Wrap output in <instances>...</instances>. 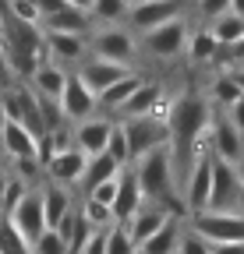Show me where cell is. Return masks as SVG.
Returning a JSON list of instances; mask_svg holds the SVG:
<instances>
[{
  "instance_id": "7a4b0ae2",
  "label": "cell",
  "mask_w": 244,
  "mask_h": 254,
  "mask_svg": "<svg viewBox=\"0 0 244 254\" xmlns=\"http://www.w3.org/2000/svg\"><path fill=\"white\" fill-rule=\"evenodd\" d=\"M131 170H135V180H138V190H142V201L160 205L170 215H184V201H180V187H177V177H173V163H170L166 145L135 159Z\"/></svg>"
},
{
  "instance_id": "f6af8a7d",
  "label": "cell",
  "mask_w": 244,
  "mask_h": 254,
  "mask_svg": "<svg viewBox=\"0 0 244 254\" xmlns=\"http://www.w3.org/2000/svg\"><path fill=\"white\" fill-rule=\"evenodd\" d=\"M230 74H234V81H237V88H241V95H244V64H241V67H234Z\"/></svg>"
},
{
  "instance_id": "f907efd6",
  "label": "cell",
  "mask_w": 244,
  "mask_h": 254,
  "mask_svg": "<svg viewBox=\"0 0 244 254\" xmlns=\"http://www.w3.org/2000/svg\"><path fill=\"white\" fill-rule=\"evenodd\" d=\"M4 124H7V113H4V103H0V131H4Z\"/></svg>"
},
{
  "instance_id": "4316f807",
  "label": "cell",
  "mask_w": 244,
  "mask_h": 254,
  "mask_svg": "<svg viewBox=\"0 0 244 254\" xmlns=\"http://www.w3.org/2000/svg\"><path fill=\"white\" fill-rule=\"evenodd\" d=\"M220 43L212 39V32L209 28H198V32H188V46H184V53L195 60V64H209V60H216L220 57Z\"/></svg>"
},
{
  "instance_id": "836d02e7",
  "label": "cell",
  "mask_w": 244,
  "mask_h": 254,
  "mask_svg": "<svg viewBox=\"0 0 244 254\" xmlns=\"http://www.w3.org/2000/svg\"><path fill=\"white\" fill-rule=\"evenodd\" d=\"M212 99H216L223 110L241 99V88H237V81H234L230 71H227V74H216V81H212Z\"/></svg>"
},
{
  "instance_id": "60d3db41",
  "label": "cell",
  "mask_w": 244,
  "mask_h": 254,
  "mask_svg": "<svg viewBox=\"0 0 244 254\" xmlns=\"http://www.w3.org/2000/svg\"><path fill=\"white\" fill-rule=\"evenodd\" d=\"M36 7H39V21L46 18V14H57L60 7H71L68 0H36Z\"/></svg>"
},
{
  "instance_id": "44dd1931",
  "label": "cell",
  "mask_w": 244,
  "mask_h": 254,
  "mask_svg": "<svg viewBox=\"0 0 244 254\" xmlns=\"http://www.w3.org/2000/svg\"><path fill=\"white\" fill-rule=\"evenodd\" d=\"M43 32H78V36H85L88 28H92V18H88V11H78V7H60L57 14H46L39 21Z\"/></svg>"
},
{
  "instance_id": "816d5d0a",
  "label": "cell",
  "mask_w": 244,
  "mask_h": 254,
  "mask_svg": "<svg viewBox=\"0 0 244 254\" xmlns=\"http://www.w3.org/2000/svg\"><path fill=\"white\" fill-rule=\"evenodd\" d=\"M237 177H241V190H244V166H237Z\"/></svg>"
},
{
  "instance_id": "d6986e66",
  "label": "cell",
  "mask_w": 244,
  "mask_h": 254,
  "mask_svg": "<svg viewBox=\"0 0 244 254\" xmlns=\"http://www.w3.org/2000/svg\"><path fill=\"white\" fill-rule=\"evenodd\" d=\"M170 219V212L166 208H160V205H149V201H142L138 205V212L124 222V230H128V237H131V244L138 247L142 240H149L152 233H156L160 226H163V222Z\"/></svg>"
},
{
  "instance_id": "f546056e",
  "label": "cell",
  "mask_w": 244,
  "mask_h": 254,
  "mask_svg": "<svg viewBox=\"0 0 244 254\" xmlns=\"http://www.w3.org/2000/svg\"><path fill=\"white\" fill-rule=\"evenodd\" d=\"M0 254H32V244L18 233V226L7 215L0 219Z\"/></svg>"
},
{
  "instance_id": "c3c4849f",
  "label": "cell",
  "mask_w": 244,
  "mask_h": 254,
  "mask_svg": "<svg viewBox=\"0 0 244 254\" xmlns=\"http://www.w3.org/2000/svg\"><path fill=\"white\" fill-rule=\"evenodd\" d=\"M230 11H234V14H241V18H244V0H230Z\"/></svg>"
},
{
  "instance_id": "f1b7e54d",
  "label": "cell",
  "mask_w": 244,
  "mask_h": 254,
  "mask_svg": "<svg viewBox=\"0 0 244 254\" xmlns=\"http://www.w3.org/2000/svg\"><path fill=\"white\" fill-rule=\"evenodd\" d=\"M128 11H131V0H92L88 4V18L99 25H113L120 18H128Z\"/></svg>"
},
{
  "instance_id": "7402d4cb",
  "label": "cell",
  "mask_w": 244,
  "mask_h": 254,
  "mask_svg": "<svg viewBox=\"0 0 244 254\" xmlns=\"http://www.w3.org/2000/svg\"><path fill=\"white\" fill-rule=\"evenodd\" d=\"M177 219H180V215H170L149 240H142V244H138V254H177V240H180Z\"/></svg>"
},
{
  "instance_id": "681fc988",
  "label": "cell",
  "mask_w": 244,
  "mask_h": 254,
  "mask_svg": "<svg viewBox=\"0 0 244 254\" xmlns=\"http://www.w3.org/2000/svg\"><path fill=\"white\" fill-rule=\"evenodd\" d=\"M71 7H78V11H88V4H92V0H68Z\"/></svg>"
},
{
  "instance_id": "52a82bcc",
  "label": "cell",
  "mask_w": 244,
  "mask_h": 254,
  "mask_svg": "<svg viewBox=\"0 0 244 254\" xmlns=\"http://www.w3.org/2000/svg\"><path fill=\"white\" fill-rule=\"evenodd\" d=\"M85 43H88V57H99V60H113V64H128V67H135L138 43H135L131 32H124V28H96Z\"/></svg>"
},
{
  "instance_id": "484cf974",
  "label": "cell",
  "mask_w": 244,
  "mask_h": 254,
  "mask_svg": "<svg viewBox=\"0 0 244 254\" xmlns=\"http://www.w3.org/2000/svg\"><path fill=\"white\" fill-rule=\"evenodd\" d=\"M120 173V166L113 163V159L106 155V152H96V155H88L85 159V170H81V187L88 190V187H96V184H103L106 177H117Z\"/></svg>"
},
{
  "instance_id": "b9f144b4",
  "label": "cell",
  "mask_w": 244,
  "mask_h": 254,
  "mask_svg": "<svg viewBox=\"0 0 244 254\" xmlns=\"http://www.w3.org/2000/svg\"><path fill=\"white\" fill-rule=\"evenodd\" d=\"M11 81H14V74H11V67H7V50H4V43H0V88L11 85Z\"/></svg>"
},
{
  "instance_id": "e0dca14e",
  "label": "cell",
  "mask_w": 244,
  "mask_h": 254,
  "mask_svg": "<svg viewBox=\"0 0 244 254\" xmlns=\"http://www.w3.org/2000/svg\"><path fill=\"white\" fill-rule=\"evenodd\" d=\"M0 152H4L7 159H39V138L28 131V127H21L18 120H7L4 131H0Z\"/></svg>"
},
{
  "instance_id": "9a60e30c",
  "label": "cell",
  "mask_w": 244,
  "mask_h": 254,
  "mask_svg": "<svg viewBox=\"0 0 244 254\" xmlns=\"http://www.w3.org/2000/svg\"><path fill=\"white\" fill-rule=\"evenodd\" d=\"M138 205H142V190H138V180H135V170L131 166H120V177H117V198H113V205H110V215H113V222H124L138 212Z\"/></svg>"
},
{
  "instance_id": "e575fe53",
  "label": "cell",
  "mask_w": 244,
  "mask_h": 254,
  "mask_svg": "<svg viewBox=\"0 0 244 254\" xmlns=\"http://www.w3.org/2000/svg\"><path fill=\"white\" fill-rule=\"evenodd\" d=\"M32 254H68V244L57 230H43L36 240H32Z\"/></svg>"
},
{
  "instance_id": "f35d334b",
  "label": "cell",
  "mask_w": 244,
  "mask_h": 254,
  "mask_svg": "<svg viewBox=\"0 0 244 254\" xmlns=\"http://www.w3.org/2000/svg\"><path fill=\"white\" fill-rule=\"evenodd\" d=\"M195 7H198V14H202L205 21H212L216 14L230 11V0H195Z\"/></svg>"
},
{
  "instance_id": "cb8c5ba5",
  "label": "cell",
  "mask_w": 244,
  "mask_h": 254,
  "mask_svg": "<svg viewBox=\"0 0 244 254\" xmlns=\"http://www.w3.org/2000/svg\"><path fill=\"white\" fill-rule=\"evenodd\" d=\"M142 81H145V78H142V74H135V71H131V74H124L120 81H113L110 88H103V92L96 95V106H103V110H113V113H117L120 106L131 99V92H135Z\"/></svg>"
},
{
  "instance_id": "1f68e13d",
  "label": "cell",
  "mask_w": 244,
  "mask_h": 254,
  "mask_svg": "<svg viewBox=\"0 0 244 254\" xmlns=\"http://www.w3.org/2000/svg\"><path fill=\"white\" fill-rule=\"evenodd\" d=\"M92 230H110L113 226V215H110V208L106 205H99V201H92V198H81V212H78Z\"/></svg>"
},
{
  "instance_id": "2e32d148",
  "label": "cell",
  "mask_w": 244,
  "mask_h": 254,
  "mask_svg": "<svg viewBox=\"0 0 244 254\" xmlns=\"http://www.w3.org/2000/svg\"><path fill=\"white\" fill-rule=\"evenodd\" d=\"M110 127H113V120H103V117H96V113H92V117H85V120H78V124H75L71 141H75V148H78V152L96 155V152H103V148H106Z\"/></svg>"
},
{
  "instance_id": "4fadbf2b",
  "label": "cell",
  "mask_w": 244,
  "mask_h": 254,
  "mask_svg": "<svg viewBox=\"0 0 244 254\" xmlns=\"http://www.w3.org/2000/svg\"><path fill=\"white\" fill-rule=\"evenodd\" d=\"M57 106H60V117H64V120L78 124V120H85V117H92V113H96V95L81 85L78 74H68L64 92H60Z\"/></svg>"
},
{
  "instance_id": "9c48e42d",
  "label": "cell",
  "mask_w": 244,
  "mask_h": 254,
  "mask_svg": "<svg viewBox=\"0 0 244 254\" xmlns=\"http://www.w3.org/2000/svg\"><path fill=\"white\" fill-rule=\"evenodd\" d=\"M135 67H128V64H113V60H99V57H85L81 64H78V78H81V85L92 92V95H99L103 88H110L113 81H120L124 74H131Z\"/></svg>"
},
{
  "instance_id": "8992f818",
  "label": "cell",
  "mask_w": 244,
  "mask_h": 254,
  "mask_svg": "<svg viewBox=\"0 0 244 254\" xmlns=\"http://www.w3.org/2000/svg\"><path fill=\"white\" fill-rule=\"evenodd\" d=\"M191 230L209 244L244 240V212H212V208L191 212Z\"/></svg>"
},
{
  "instance_id": "30bf717a",
  "label": "cell",
  "mask_w": 244,
  "mask_h": 254,
  "mask_svg": "<svg viewBox=\"0 0 244 254\" xmlns=\"http://www.w3.org/2000/svg\"><path fill=\"white\" fill-rule=\"evenodd\" d=\"M177 14H184V0H142V4H131L128 21L142 36V32L156 28V25H163V21L177 18Z\"/></svg>"
},
{
  "instance_id": "5b68a950",
  "label": "cell",
  "mask_w": 244,
  "mask_h": 254,
  "mask_svg": "<svg viewBox=\"0 0 244 254\" xmlns=\"http://www.w3.org/2000/svg\"><path fill=\"white\" fill-rule=\"evenodd\" d=\"M117 124L124 127V138H128V145H131V163H135V159H142L145 152H152V148H163V145H166V138H170L166 124H163V120H156V117H149V113H138V117H120Z\"/></svg>"
},
{
  "instance_id": "bcb514c9",
  "label": "cell",
  "mask_w": 244,
  "mask_h": 254,
  "mask_svg": "<svg viewBox=\"0 0 244 254\" xmlns=\"http://www.w3.org/2000/svg\"><path fill=\"white\" fill-rule=\"evenodd\" d=\"M4 184H7V173L0 170V219H4Z\"/></svg>"
},
{
  "instance_id": "7dc6e473",
  "label": "cell",
  "mask_w": 244,
  "mask_h": 254,
  "mask_svg": "<svg viewBox=\"0 0 244 254\" xmlns=\"http://www.w3.org/2000/svg\"><path fill=\"white\" fill-rule=\"evenodd\" d=\"M4 21H7V11H4V0H0V43H4Z\"/></svg>"
},
{
  "instance_id": "603a6c76",
  "label": "cell",
  "mask_w": 244,
  "mask_h": 254,
  "mask_svg": "<svg viewBox=\"0 0 244 254\" xmlns=\"http://www.w3.org/2000/svg\"><path fill=\"white\" fill-rule=\"evenodd\" d=\"M39 194H43L46 230H53L57 222L68 215V212H75V208H71V194H68V187H64V184H50V187H43V190H39Z\"/></svg>"
},
{
  "instance_id": "ab89813d",
  "label": "cell",
  "mask_w": 244,
  "mask_h": 254,
  "mask_svg": "<svg viewBox=\"0 0 244 254\" xmlns=\"http://www.w3.org/2000/svg\"><path fill=\"white\" fill-rule=\"evenodd\" d=\"M227 120H230V124L237 127V131L244 134V95H241L237 103H230V106H227Z\"/></svg>"
},
{
  "instance_id": "ffe728a7",
  "label": "cell",
  "mask_w": 244,
  "mask_h": 254,
  "mask_svg": "<svg viewBox=\"0 0 244 254\" xmlns=\"http://www.w3.org/2000/svg\"><path fill=\"white\" fill-rule=\"evenodd\" d=\"M64 81H68V71L60 67L53 60H43L39 67L28 74V88L43 99H60V92H64Z\"/></svg>"
},
{
  "instance_id": "ac0fdd59",
  "label": "cell",
  "mask_w": 244,
  "mask_h": 254,
  "mask_svg": "<svg viewBox=\"0 0 244 254\" xmlns=\"http://www.w3.org/2000/svg\"><path fill=\"white\" fill-rule=\"evenodd\" d=\"M85 152H78L75 145L71 148H64V152H57V155H50L46 159V177L53 180V184H64V187H71V184H78L81 180V170H85Z\"/></svg>"
},
{
  "instance_id": "277c9868",
  "label": "cell",
  "mask_w": 244,
  "mask_h": 254,
  "mask_svg": "<svg viewBox=\"0 0 244 254\" xmlns=\"http://www.w3.org/2000/svg\"><path fill=\"white\" fill-rule=\"evenodd\" d=\"M138 46L149 53V57H156V60H170V57H180L188 46V18L184 14H177L156 28H149L138 36Z\"/></svg>"
},
{
  "instance_id": "ee69618b",
  "label": "cell",
  "mask_w": 244,
  "mask_h": 254,
  "mask_svg": "<svg viewBox=\"0 0 244 254\" xmlns=\"http://www.w3.org/2000/svg\"><path fill=\"white\" fill-rule=\"evenodd\" d=\"M230 60L237 64V67H241V64H244V36H241V39H237V43L230 46Z\"/></svg>"
},
{
  "instance_id": "7bdbcfd3",
  "label": "cell",
  "mask_w": 244,
  "mask_h": 254,
  "mask_svg": "<svg viewBox=\"0 0 244 254\" xmlns=\"http://www.w3.org/2000/svg\"><path fill=\"white\" fill-rule=\"evenodd\" d=\"M212 254H244V240H230V244H212Z\"/></svg>"
},
{
  "instance_id": "3957f363",
  "label": "cell",
  "mask_w": 244,
  "mask_h": 254,
  "mask_svg": "<svg viewBox=\"0 0 244 254\" xmlns=\"http://www.w3.org/2000/svg\"><path fill=\"white\" fill-rule=\"evenodd\" d=\"M241 205H244V190H241L237 166L212 155V180H209L205 208H212V212H241Z\"/></svg>"
},
{
  "instance_id": "7c38bea8",
  "label": "cell",
  "mask_w": 244,
  "mask_h": 254,
  "mask_svg": "<svg viewBox=\"0 0 244 254\" xmlns=\"http://www.w3.org/2000/svg\"><path fill=\"white\" fill-rule=\"evenodd\" d=\"M7 219L14 222V226H18V233H21L28 244H32V240H36V237L46 230V215H43V194L28 187L25 194H21V201L14 205V212H11Z\"/></svg>"
},
{
  "instance_id": "6da1fadb",
  "label": "cell",
  "mask_w": 244,
  "mask_h": 254,
  "mask_svg": "<svg viewBox=\"0 0 244 254\" xmlns=\"http://www.w3.org/2000/svg\"><path fill=\"white\" fill-rule=\"evenodd\" d=\"M209 124H212V106L195 92H184L170 103V113H166V152H170V163H173V177H177V187H184V177L195 163V155L205 148L209 141ZM184 201V198H180Z\"/></svg>"
},
{
  "instance_id": "8fae6325",
  "label": "cell",
  "mask_w": 244,
  "mask_h": 254,
  "mask_svg": "<svg viewBox=\"0 0 244 254\" xmlns=\"http://www.w3.org/2000/svg\"><path fill=\"white\" fill-rule=\"evenodd\" d=\"M209 145H212V155L216 159H227V163H234V166L244 163V134L227 117H216L209 124Z\"/></svg>"
},
{
  "instance_id": "4dcf8cb0",
  "label": "cell",
  "mask_w": 244,
  "mask_h": 254,
  "mask_svg": "<svg viewBox=\"0 0 244 254\" xmlns=\"http://www.w3.org/2000/svg\"><path fill=\"white\" fill-rule=\"evenodd\" d=\"M117 166H131V145H128V138H124V127H120L117 120H113V127H110V138H106V148H103Z\"/></svg>"
},
{
  "instance_id": "83f0119b",
  "label": "cell",
  "mask_w": 244,
  "mask_h": 254,
  "mask_svg": "<svg viewBox=\"0 0 244 254\" xmlns=\"http://www.w3.org/2000/svg\"><path fill=\"white\" fill-rule=\"evenodd\" d=\"M160 92H163L160 85H152V81H142V85L131 92V99H128L124 106H120L117 113H120V117H138V113H149V110H152V103L160 99Z\"/></svg>"
},
{
  "instance_id": "8d00e7d4",
  "label": "cell",
  "mask_w": 244,
  "mask_h": 254,
  "mask_svg": "<svg viewBox=\"0 0 244 254\" xmlns=\"http://www.w3.org/2000/svg\"><path fill=\"white\" fill-rule=\"evenodd\" d=\"M120 177V173H117ZM117 177H106L103 184H96V187H88L85 190V198H92V201H99V205H113V198H117Z\"/></svg>"
},
{
  "instance_id": "db71d44e",
  "label": "cell",
  "mask_w": 244,
  "mask_h": 254,
  "mask_svg": "<svg viewBox=\"0 0 244 254\" xmlns=\"http://www.w3.org/2000/svg\"><path fill=\"white\" fill-rule=\"evenodd\" d=\"M135 254H138V251H135Z\"/></svg>"
},
{
  "instance_id": "74e56055",
  "label": "cell",
  "mask_w": 244,
  "mask_h": 254,
  "mask_svg": "<svg viewBox=\"0 0 244 254\" xmlns=\"http://www.w3.org/2000/svg\"><path fill=\"white\" fill-rule=\"evenodd\" d=\"M11 163H14V177L25 180V184H32V180L39 177V170H43L39 159H11Z\"/></svg>"
},
{
  "instance_id": "f5cc1de1",
  "label": "cell",
  "mask_w": 244,
  "mask_h": 254,
  "mask_svg": "<svg viewBox=\"0 0 244 254\" xmlns=\"http://www.w3.org/2000/svg\"><path fill=\"white\" fill-rule=\"evenodd\" d=\"M131 4H142V0H131Z\"/></svg>"
},
{
  "instance_id": "5bb4252c",
  "label": "cell",
  "mask_w": 244,
  "mask_h": 254,
  "mask_svg": "<svg viewBox=\"0 0 244 254\" xmlns=\"http://www.w3.org/2000/svg\"><path fill=\"white\" fill-rule=\"evenodd\" d=\"M43 46L53 64H81L88 57V43L78 32H43Z\"/></svg>"
},
{
  "instance_id": "d4e9b609",
  "label": "cell",
  "mask_w": 244,
  "mask_h": 254,
  "mask_svg": "<svg viewBox=\"0 0 244 254\" xmlns=\"http://www.w3.org/2000/svg\"><path fill=\"white\" fill-rule=\"evenodd\" d=\"M205 28L212 32V39H216L220 46H227V50H230V46L244 36V18H241V14H234V11H223V14L212 18Z\"/></svg>"
},
{
  "instance_id": "d6a6232c",
  "label": "cell",
  "mask_w": 244,
  "mask_h": 254,
  "mask_svg": "<svg viewBox=\"0 0 244 254\" xmlns=\"http://www.w3.org/2000/svg\"><path fill=\"white\" fill-rule=\"evenodd\" d=\"M138 247L131 244L128 230L120 226V222H113V226L106 230V244H103V254H135Z\"/></svg>"
},
{
  "instance_id": "ba28073f",
  "label": "cell",
  "mask_w": 244,
  "mask_h": 254,
  "mask_svg": "<svg viewBox=\"0 0 244 254\" xmlns=\"http://www.w3.org/2000/svg\"><path fill=\"white\" fill-rule=\"evenodd\" d=\"M209 180H212V155L198 152L195 163L184 177V187H180V198H184V212H202L209 201Z\"/></svg>"
},
{
  "instance_id": "d590c367",
  "label": "cell",
  "mask_w": 244,
  "mask_h": 254,
  "mask_svg": "<svg viewBox=\"0 0 244 254\" xmlns=\"http://www.w3.org/2000/svg\"><path fill=\"white\" fill-rule=\"evenodd\" d=\"M177 254H212V244L191 230V233H180V240H177Z\"/></svg>"
}]
</instances>
